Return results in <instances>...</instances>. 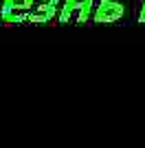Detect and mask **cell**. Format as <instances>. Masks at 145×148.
<instances>
[{"mask_svg":"<svg viewBox=\"0 0 145 148\" xmlns=\"http://www.w3.org/2000/svg\"><path fill=\"white\" fill-rule=\"evenodd\" d=\"M5 9H16V11H33L35 7V0H5L2 2Z\"/></svg>","mask_w":145,"mask_h":148,"instance_id":"cell-4","label":"cell"},{"mask_svg":"<svg viewBox=\"0 0 145 148\" xmlns=\"http://www.w3.org/2000/svg\"><path fill=\"white\" fill-rule=\"evenodd\" d=\"M35 7L37 9H62V0H35Z\"/></svg>","mask_w":145,"mask_h":148,"instance_id":"cell-5","label":"cell"},{"mask_svg":"<svg viewBox=\"0 0 145 148\" xmlns=\"http://www.w3.org/2000/svg\"><path fill=\"white\" fill-rule=\"evenodd\" d=\"M53 18H60V9H37L35 7L29 13V22H33V25H46Z\"/></svg>","mask_w":145,"mask_h":148,"instance_id":"cell-2","label":"cell"},{"mask_svg":"<svg viewBox=\"0 0 145 148\" xmlns=\"http://www.w3.org/2000/svg\"><path fill=\"white\" fill-rule=\"evenodd\" d=\"M125 16V5L119 0H99V5L95 9L92 22L97 25H112L117 20H121Z\"/></svg>","mask_w":145,"mask_h":148,"instance_id":"cell-1","label":"cell"},{"mask_svg":"<svg viewBox=\"0 0 145 148\" xmlns=\"http://www.w3.org/2000/svg\"><path fill=\"white\" fill-rule=\"evenodd\" d=\"M2 2H5V0H0V9H2Z\"/></svg>","mask_w":145,"mask_h":148,"instance_id":"cell-7","label":"cell"},{"mask_svg":"<svg viewBox=\"0 0 145 148\" xmlns=\"http://www.w3.org/2000/svg\"><path fill=\"white\" fill-rule=\"evenodd\" d=\"M139 22H145V5H143V9H141V13H139Z\"/></svg>","mask_w":145,"mask_h":148,"instance_id":"cell-6","label":"cell"},{"mask_svg":"<svg viewBox=\"0 0 145 148\" xmlns=\"http://www.w3.org/2000/svg\"><path fill=\"white\" fill-rule=\"evenodd\" d=\"M143 5H145V0H143Z\"/></svg>","mask_w":145,"mask_h":148,"instance_id":"cell-8","label":"cell"},{"mask_svg":"<svg viewBox=\"0 0 145 148\" xmlns=\"http://www.w3.org/2000/svg\"><path fill=\"white\" fill-rule=\"evenodd\" d=\"M0 18L2 22L9 25H20V22H29V11H16V9H0Z\"/></svg>","mask_w":145,"mask_h":148,"instance_id":"cell-3","label":"cell"}]
</instances>
